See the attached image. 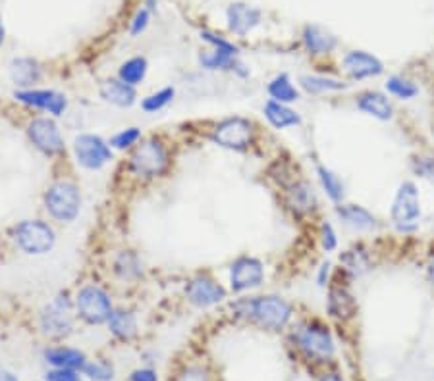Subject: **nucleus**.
Listing matches in <instances>:
<instances>
[{
  "mask_svg": "<svg viewBox=\"0 0 434 381\" xmlns=\"http://www.w3.org/2000/svg\"><path fill=\"white\" fill-rule=\"evenodd\" d=\"M28 135L31 143L45 154H58L62 152L64 141L56 123L48 118H37L28 125Z\"/></svg>",
  "mask_w": 434,
  "mask_h": 381,
  "instance_id": "11",
  "label": "nucleus"
},
{
  "mask_svg": "<svg viewBox=\"0 0 434 381\" xmlns=\"http://www.w3.org/2000/svg\"><path fill=\"white\" fill-rule=\"evenodd\" d=\"M357 106L365 114L377 118V120H382V122L394 116L392 103L384 95H380V93H365V95H361L357 98Z\"/></svg>",
  "mask_w": 434,
  "mask_h": 381,
  "instance_id": "17",
  "label": "nucleus"
},
{
  "mask_svg": "<svg viewBox=\"0 0 434 381\" xmlns=\"http://www.w3.org/2000/svg\"><path fill=\"white\" fill-rule=\"evenodd\" d=\"M321 381H344L338 374H326Z\"/></svg>",
  "mask_w": 434,
  "mask_h": 381,
  "instance_id": "47",
  "label": "nucleus"
},
{
  "mask_svg": "<svg viewBox=\"0 0 434 381\" xmlns=\"http://www.w3.org/2000/svg\"><path fill=\"white\" fill-rule=\"evenodd\" d=\"M421 218V205H419V190L415 183L406 181L400 185L396 193L392 205V220L394 224L404 229H413L417 220Z\"/></svg>",
  "mask_w": 434,
  "mask_h": 381,
  "instance_id": "7",
  "label": "nucleus"
},
{
  "mask_svg": "<svg viewBox=\"0 0 434 381\" xmlns=\"http://www.w3.org/2000/svg\"><path fill=\"white\" fill-rule=\"evenodd\" d=\"M74 152H76L77 162L89 168L99 170L104 164L112 160V150L104 143L101 137L96 135H79L74 141Z\"/></svg>",
  "mask_w": 434,
  "mask_h": 381,
  "instance_id": "10",
  "label": "nucleus"
},
{
  "mask_svg": "<svg viewBox=\"0 0 434 381\" xmlns=\"http://www.w3.org/2000/svg\"><path fill=\"white\" fill-rule=\"evenodd\" d=\"M305 45L313 55H326L330 52L332 48L336 47V39L330 33H326L324 29L317 28V25H309L305 29Z\"/></svg>",
  "mask_w": 434,
  "mask_h": 381,
  "instance_id": "26",
  "label": "nucleus"
},
{
  "mask_svg": "<svg viewBox=\"0 0 434 381\" xmlns=\"http://www.w3.org/2000/svg\"><path fill=\"white\" fill-rule=\"evenodd\" d=\"M386 89H388L390 95L398 96V98H404V101H409V98H413V96L419 93V89L415 87L413 83L407 81L404 77H398V75H394V77L388 79Z\"/></svg>",
  "mask_w": 434,
  "mask_h": 381,
  "instance_id": "33",
  "label": "nucleus"
},
{
  "mask_svg": "<svg viewBox=\"0 0 434 381\" xmlns=\"http://www.w3.org/2000/svg\"><path fill=\"white\" fill-rule=\"evenodd\" d=\"M323 246L326 252L334 251L338 246L336 232H334V227L330 224H323Z\"/></svg>",
  "mask_w": 434,
  "mask_h": 381,
  "instance_id": "40",
  "label": "nucleus"
},
{
  "mask_svg": "<svg viewBox=\"0 0 434 381\" xmlns=\"http://www.w3.org/2000/svg\"><path fill=\"white\" fill-rule=\"evenodd\" d=\"M178 381H208V375L203 368H187L186 372L179 375Z\"/></svg>",
  "mask_w": 434,
  "mask_h": 381,
  "instance_id": "42",
  "label": "nucleus"
},
{
  "mask_svg": "<svg viewBox=\"0 0 434 381\" xmlns=\"http://www.w3.org/2000/svg\"><path fill=\"white\" fill-rule=\"evenodd\" d=\"M187 299L191 300L195 307H213L216 302L226 299V291L214 279L207 278V275H197L187 285Z\"/></svg>",
  "mask_w": 434,
  "mask_h": 381,
  "instance_id": "13",
  "label": "nucleus"
},
{
  "mask_svg": "<svg viewBox=\"0 0 434 381\" xmlns=\"http://www.w3.org/2000/svg\"><path fill=\"white\" fill-rule=\"evenodd\" d=\"M114 266H116V272L126 279L138 278L139 273H141L138 258H135L131 252H122V254L116 258V264Z\"/></svg>",
  "mask_w": 434,
  "mask_h": 381,
  "instance_id": "34",
  "label": "nucleus"
},
{
  "mask_svg": "<svg viewBox=\"0 0 434 381\" xmlns=\"http://www.w3.org/2000/svg\"><path fill=\"white\" fill-rule=\"evenodd\" d=\"M172 98H174V89L166 87L162 89V91H159V93H152V95H149L147 98H143L141 106H143L145 112H157V110L165 108L166 104L170 103Z\"/></svg>",
  "mask_w": 434,
  "mask_h": 381,
  "instance_id": "35",
  "label": "nucleus"
},
{
  "mask_svg": "<svg viewBox=\"0 0 434 381\" xmlns=\"http://www.w3.org/2000/svg\"><path fill=\"white\" fill-rule=\"evenodd\" d=\"M166 166H168V152H166L165 144L157 139H147L131 152L130 168L135 176H160L166 170Z\"/></svg>",
  "mask_w": 434,
  "mask_h": 381,
  "instance_id": "2",
  "label": "nucleus"
},
{
  "mask_svg": "<svg viewBox=\"0 0 434 381\" xmlns=\"http://www.w3.org/2000/svg\"><path fill=\"white\" fill-rule=\"evenodd\" d=\"M261 21V14L255 8L245 4H232L228 8V25L235 35H245Z\"/></svg>",
  "mask_w": 434,
  "mask_h": 381,
  "instance_id": "16",
  "label": "nucleus"
},
{
  "mask_svg": "<svg viewBox=\"0 0 434 381\" xmlns=\"http://www.w3.org/2000/svg\"><path fill=\"white\" fill-rule=\"evenodd\" d=\"M47 381H79V375H77L74 370L56 368V370H52V372H48Z\"/></svg>",
  "mask_w": 434,
  "mask_h": 381,
  "instance_id": "39",
  "label": "nucleus"
},
{
  "mask_svg": "<svg viewBox=\"0 0 434 381\" xmlns=\"http://www.w3.org/2000/svg\"><path fill=\"white\" fill-rule=\"evenodd\" d=\"M328 275H330V262H324V264L321 266V270H318V285H326V283H328Z\"/></svg>",
  "mask_w": 434,
  "mask_h": 381,
  "instance_id": "45",
  "label": "nucleus"
},
{
  "mask_svg": "<svg viewBox=\"0 0 434 381\" xmlns=\"http://www.w3.org/2000/svg\"><path fill=\"white\" fill-rule=\"evenodd\" d=\"M301 87L307 89L309 93H326V91H342L347 85L330 77H321V75H307L301 77Z\"/></svg>",
  "mask_w": 434,
  "mask_h": 381,
  "instance_id": "31",
  "label": "nucleus"
},
{
  "mask_svg": "<svg viewBox=\"0 0 434 381\" xmlns=\"http://www.w3.org/2000/svg\"><path fill=\"white\" fill-rule=\"evenodd\" d=\"M265 116L274 125L276 130H282V127H289V125L301 123V118L297 116V112L288 108L286 104L276 103V101H269V103L265 104Z\"/></svg>",
  "mask_w": 434,
  "mask_h": 381,
  "instance_id": "25",
  "label": "nucleus"
},
{
  "mask_svg": "<svg viewBox=\"0 0 434 381\" xmlns=\"http://www.w3.org/2000/svg\"><path fill=\"white\" fill-rule=\"evenodd\" d=\"M262 278H265L262 264L251 256L238 258L230 270V283H232V289L238 293L259 287L262 283Z\"/></svg>",
  "mask_w": 434,
  "mask_h": 381,
  "instance_id": "12",
  "label": "nucleus"
},
{
  "mask_svg": "<svg viewBox=\"0 0 434 381\" xmlns=\"http://www.w3.org/2000/svg\"><path fill=\"white\" fill-rule=\"evenodd\" d=\"M415 171L421 177H427V179H434V158H421L415 162Z\"/></svg>",
  "mask_w": 434,
  "mask_h": 381,
  "instance_id": "41",
  "label": "nucleus"
},
{
  "mask_svg": "<svg viewBox=\"0 0 434 381\" xmlns=\"http://www.w3.org/2000/svg\"><path fill=\"white\" fill-rule=\"evenodd\" d=\"M16 243L28 254H45L55 246V232L39 220L21 222L16 227Z\"/></svg>",
  "mask_w": 434,
  "mask_h": 381,
  "instance_id": "5",
  "label": "nucleus"
},
{
  "mask_svg": "<svg viewBox=\"0 0 434 381\" xmlns=\"http://www.w3.org/2000/svg\"><path fill=\"white\" fill-rule=\"evenodd\" d=\"M428 279L433 281V285H434V260L430 262V266H428Z\"/></svg>",
  "mask_w": 434,
  "mask_h": 381,
  "instance_id": "48",
  "label": "nucleus"
},
{
  "mask_svg": "<svg viewBox=\"0 0 434 381\" xmlns=\"http://www.w3.org/2000/svg\"><path fill=\"white\" fill-rule=\"evenodd\" d=\"M328 312L334 318L347 320L355 314V299L345 287H334L328 297Z\"/></svg>",
  "mask_w": 434,
  "mask_h": 381,
  "instance_id": "22",
  "label": "nucleus"
},
{
  "mask_svg": "<svg viewBox=\"0 0 434 381\" xmlns=\"http://www.w3.org/2000/svg\"><path fill=\"white\" fill-rule=\"evenodd\" d=\"M297 347L301 348L307 358L315 362H328L334 356V339L326 327L318 324L301 327L296 334Z\"/></svg>",
  "mask_w": 434,
  "mask_h": 381,
  "instance_id": "4",
  "label": "nucleus"
},
{
  "mask_svg": "<svg viewBox=\"0 0 434 381\" xmlns=\"http://www.w3.org/2000/svg\"><path fill=\"white\" fill-rule=\"evenodd\" d=\"M147 23H149V10H139L138 16H135V20H133V23H131V35H138L141 33L145 28H147Z\"/></svg>",
  "mask_w": 434,
  "mask_h": 381,
  "instance_id": "43",
  "label": "nucleus"
},
{
  "mask_svg": "<svg viewBox=\"0 0 434 381\" xmlns=\"http://www.w3.org/2000/svg\"><path fill=\"white\" fill-rule=\"evenodd\" d=\"M0 381H18V377L8 372H0Z\"/></svg>",
  "mask_w": 434,
  "mask_h": 381,
  "instance_id": "46",
  "label": "nucleus"
},
{
  "mask_svg": "<svg viewBox=\"0 0 434 381\" xmlns=\"http://www.w3.org/2000/svg\"><path fill=\"white\" fill-rule=\"evenodd\" d=\"M45 205L50 216H55L60 222H72L77 216L79 205H82L79 190L76 185L68 183V181L55 183L45 195Z\"/></svg>",
  "mask_w": 434,
  "mask_h": 381,
  "instance_id": "3",
  "label": "nucleus"
},
{
  "mask_svg": "<svg viewBox=\"0 0 434 381\" xmlns=\"http://www.w3.org/2000/svg\"><path fill=\"white\" fill-rule=\"evenodd\" d=\"M201 37H203V39H205L207 42H211V45L214 47V50H221V52H226V55H232V56L238 55V47H234L232 42L224 41V39H221V37H216V35L208 33V31H203Z\"/></svg>",
  "mask_w": 434,
  "mask_h": 381,
  "instance_id": "38",
  "label": "nucleus"
},
{
  "mask_svg": "<svg viewBox=\"0 0 434 381\" xmlns=\"http://www.w3.org/2000/svg\"><path fill=\"white\" fill-rule=\"evenodd\" d=\"M235 310L245 318H251L259 326L267 327L270 331L282 329L291 318V307L280 297H257V299L241 300L235 305Z\"/></svg>",
  "mask_w": 434,
  "mask_h": 381,
  "instance_id": "1",
  "label": "nucleus"
},
{
  "mask_svg": "<svg viewBox=\"0 0 434 381\" xmlns=\"http://www.w3.org/2000/svg\"><path fill=\"white\" fill-rule=\"evenodd\" d=\"M131 381H159V377H157V374L152 370L145 368V370H135L131 374Z\"/></svg>",
  "mask_w": 434,
  "mask_h": 381,
  "instance_id": "44",
  "label": "nucleus"
},
{
  "mask_svg": "<svg viewBox=\"0 0 434 381\" xmlns=\"http://www.w3.org/2000/svg\"><path fill=\"white\" fill-rule=\"evenodd\" d=\"M211 139L224 149L245 150L253 141V123L245 118H228L214 127Z\"/></svg>",
  "mask_w": 434,
  "mask_h": 381,
  "instance_id": "6",
  "label": "nucleus"
},
{
  "mask_svg": "<svg viewBox=\"0 0 434 381\" xmlns=\"http://www.w3.org/2000/svg\"><path fill=\"white\" fill-rule=\"evenodd\" d=\"M16 98L23 104L35 106L50 112L52 116H60L66 110V96L56 93V91H45V89H28V91H18Z\"/></svg>",
  "mask_w": 434,
  "mask_h": 381,
  "instance_id": "14",
  "label": "nucleus"
},
{
  "mask_svg": "<svg viewBox=\"0 0 434 381\" xmlns=\"http://www.w3.org/2000/svg\"><path fill=\"white\" fill-rule=\"evenodd\" d=\"M4 39V28H2V21H0V42Z\"/></svg>",
  "mask_w": 434,
  "mask_h": 381,
  "instance_id": "49",
  "label": "nucleus"
},
{
  "mask_svg": "<svg viewBox=\"0 0 434 381\" xmlns=\"http://www.w3.org/2000/svg\"><path fill=\"white\" fill-rule=\"evenodd\" d=\"M318 179H321V185L323 189L326 190V195L334 200V203H340L344 198V183L340 181V177L336 174H332L328 168L324 166H318Z\"/></svg>",
  "mask_w": 434,
  "mask_h": 381,
  "instance_id": "30",
  "label": "nucleus"
},
{
  "mask_svg": "<svg viewBox=\"0 0 434 381\" xmlns=\"http://www.w3.org/2000/svg\"><path fill=\"white\" fill-rule=\"evenodd\" d=\"M77 312L83 320L89 324H103L108 322L112 314L111 299L99 287H83L77 293Z\"/></svg>",
  "mask_w": 434,
  "mask_h": 381,
  "instance_id": "9",
  "label": "nucleus"
},
{
  "mask_svg": "<svg viewBox=\"0 0 434 381\" xmlns=\"http://www.w3.org/2000/svg\"><path fill=\"white\" fill-rule=\"evenodd\" d=\"M145 74H147V62L145 58H131L120 68V79L128 85H138L143 81Z\"/></svg>",
  "mask_w": 434,
  "mask_h": 381,
  "instance_id": "32",
  "label": "nucleus"
},
{
  "mask_svg": "<svg viewBox=\"0 0 434 381\" xmlns=\"http://www.w3.org/2000/svg\"><path fill=\"white\" fill-rule=\"evenodd\" d=\"M108 327L111 331L116 335L118 339L130 341L138 334V320L135 314L130 310H114L108 318Z\"/></svg>",
  "mask_w": 434,
  "mask_h": 381,
  "instance_id": "24",
  "label": "nucleus"
},
{
  "mask_svg": "<svg viewBox=\"0 0 434 381\" xmlns=\"http://www.w3.org/2000/svg\"><path fill=\"white\" fill-rule=\"evenodd\" d=\"M336 212L345 225H350L353 229H359V232H367V229H372L377 225L374 216L369 210H365V208H361V206H340Z\"/></svg>",
  "mask_w": 434,
  "mask_h": 381,
  "instance_id": "21",
  "label": "nucleus"
},
{
  "mask_svg": "<svg viewBox=\"0 0 434 381\" xmlns=\"http://www.w3.org/2000/svg\"><path fill=\"white\" fill-rule=\"evenodd\" d=\"M139 137H141V133H139L138 127H128V130L120 131L118 135H114L112 147H116V149H128L131 144L138 143Z\"/></svg>",
  "mask_w": 434,
  "mask_h": 381,
  "instance_id": "37",
  "label": "nucleus"
},
{
  "mask_svg": "<svg viewBox=\"0 0 434 381\" xmlns=\"http://www.w3.org/2000/svg\"><path fill=\"white\" fill-rule=\"evenodd\" d=\"M288 203L299 214H307L317 205V197H315V190L309 183L296 181L288 187Z\"/></svg>",
  "mask_w": 434,
  "mask_h": 381,
  "instance_id": "18",
  "label": "nucleus"
},
{
  "mask_svg": "<svg viewBox=\"0 0 434 381\" xmlns=\"http://www.w3.org/2000/svg\"><path fill=\"white\" fill-rule=\"evenodd\" d=\"M269 95L272 96V101L282 104L294 103V101L299 98L297 89L291 85V81H289V77L286 74L276 75L274 79L269 83Z\"/></svg>",
  "mask_w": 434,
  "mask_h": 381,
  "instance_id": "28",
  "label": "nucleus"
},
{
  "mask_svg": "<svg viewBox=\"0 0 434 381\" xmlns=\"http://www.w3.org/2000/svg\"><path fill=\"white\" fill-rule=\"evenodd\" d=\"M201 64L208 69H234L240 75H247V69H243L245 66L235 60V56L214 50L211 55L201 56Z\"/></svg>",
  "mask_w": 434,
  "mask_h": 381,
  "instance_id": "27",
  "label": "nucleus"
},
{
  "mask_svg": "<svg viewBox=\"0 0 434 381\" xmlns=\"http://www.w3.org/2000/svg\"><path fill=\"white\" fill-rule=\"evenodd\" d=\"M344 68L353 79H365V77H374V75L382 74V62L374 56L361 52V50H353L350 55H345Z\"/></svg>",
  "mask_w": 434,
  "mask_h": 381,
  "instance_id": "15",
  "label": "nucleus"
},
{
  "mask_svg": "<svg viewBox=\"0 0 434 381\" xmlns=\"http://www.w3.org/2000/svg\"><path fill=\"white\" fill-rule=\"evenodd\" d=\"M101 96L106 103L116 104V106H131L135 103V91L131 85L124 81H104L101 87Z\"/></svg>",
  "mask_w": 434,
  "mask_h": 381,
  "instance_id": "23",
  "label": "nucleus"
},
{
  "mask_svg": "<svg viewBox=\"0 0 434 381\" xmlns=\"http://www.w3.org/2000/svg\"><path fill=\"white\" fill-rule=\"evenodd\" d=\"M82 372L85 375H89L91 380L95 381H111L114 377V370L104 362H85V366L82 368Z\"/></svg>",
  "mask_w": 434,
  "mask_h": 381,
  "instance_id": "36",
  "label": "nucleus"
},
{
  "mask_svg": "<svg viewBox=\"0 0 434 381\" xmlns=\"http://www.w3.org/2000/svg\"><path fill=\"white\" fill-rule=\"evenodd\" d=\"M41 329L43 334L52 339H62L72 334L74 329V316L69 302L62 297H58L52 302H48L41 312Z\"/></svg>",
  "mask_w": 434,
  "mask_h": 381,
  "instance_id": "8",
  "label": "nucleus"
},
{
  "mask_svg": "<svg viewBox=\"0 0 434 381\" xmlns=\"http://www.w3.org/2000/svg\"><path fill=\"white\" fill-rule=\"evenodd\" d=\"M45 358H47L48 364H52L55 368H64V370H82L87 362L85 354L76 351V348L66 347L48 348L45 353Z\"/></svg>",
  "mask_w": 434,
  "mask_h": 381,
  "instance_id": "20",
  "label": "nucleus"
},
{
  "mask_svg": "<svg viewBox=\"0 0 434 381\" xmlns=\"http://www.w3.org/2000/svg\"><path fill=\"white\" fill-rule=\"evenodd\" d=\"M10 77L18 87H31L41 79V68L31 58H18L10 64Z\"/></svg>",
  "mask_w": 434,
  "mask_h": 381,
  "instance_id": "19",
  "label": "nucleus"
},
{
  "mask_svg": "<svg viewBox=\"0 0 434 381\" xmlns=\"http://www.w3.org/2000/svg\"><path fill=\"white\" fill-rule=\"evenodd\" d=\"M342 264H344L345 272L352 273V275H361L369 270L371 266V260H369V254H367L363 249H352L342 254Z\"/></svg>",
  "mask_w": 434,
  "mask_h": 381,
  "instance_id": "29",
  "label": "nucleus"
}]
</instances>
